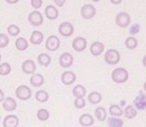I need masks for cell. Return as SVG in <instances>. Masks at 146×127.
Masks as SVG:
<instances>
[{
    "label": "cell",
    "mask_w": 146,
    "mask_h": 127,
    "mask_svg": "<svg viewBox=\"0 0 146 127\" xmlns=\"http://www.w3.org/2000/svg\"><path fill=\"white\" fill-rule=\"evenodd\" d=\"M111 78L115 83H125L129 79V72L123 68L115 69L111 74Z\"/></svg>",
    "instance_id": "obj_1"
},
{
    "label": "cell",
    "mask_w": 146,
    "mask_h": 127,
    "mask_svg": "<svg viewBox=\"0 0 146 127\" xmlns=\"http://www.w3.org/2000/svg\"><path fill=\"white\" fill-rule=\"evenodd\" d=\"M120 59H121V55H120L119 51H117L116 49H109L104 54V61L108 65H117L120 62Z\"/></svg>",
    "instance_id": "obj_2"
},
{
    "label": "cell",
    "mask_w": 146,
    "mask_h": 127,
    "mask_svg": "<svg viewBox=\"0 0 146 127\" xmlns=\"http://www.w3.org/2000/svg\"><path fill=\"white\" fill-rule=\"evenodd\" d=\"M16 96H17L19 100H22V101L29 100L32 96L31 89L27 85H20L16 89Z\"/></svg>",
    "instance_id": "obj_3"
},
{
    "label": "cell",
    "mask_w": 146,
    "mask_h": 127,
    "mask_svg": "<svg viewBox=\"0 0 146 127\" xmlns=\"http://www.w3.org/2000/svg\"><path fill=\"white\" fill-rule=\"evenodd\" d=\"M115 22L119 27H127L131 23V16L127 12H120L116 16Z\"/></svg>",
    "instance_id": "obj_4"
},
{
    "label": "cell",
    "mask_w": 146,
    "mask_h": 127,
    "mask_svg": "<svg viewBox=\"0 0 146 127\" xmlns=\"http://www.w3.org/2000/svg\"><path fill=\"white\" fill-rule=\"evenodd\" d=\"M46 49L51 52H54V51H56L60 46V40L58 36L56 35H50V36L47 38L46 40Z\"/></svg>",
    "instance_id": "obj_5"
},
{
    "label": "cell",
    "mask_w": 146,
    "mask_h": 127,
    "mask_svg": "<svg viewBox=\"0 0 146 127\" xmlns=\"http://www.w3.org/2000/svg\"><path fill=\"white\" fill-rule=\"evenodd\" d=\"M81 16L86 20H90V19H93L96 16V7L91 5V4H85L81 7Z\"/></svg>",
    "instance_id": "obj_6"
},
{
    "label": "cell",
    "mask_w": 146,
    "mask_h": 127,
    "mask_svg": "<svg viewBox=\"0 0 146 127\" xmlns=\"http://www.w3.org/2000/svg\"><path fill=\"white\" fill-rule=\"evenodd\" d=\"M58 32L62 36L69 37L74 33V27L71 23L69 22H63L58 27Z\"/></svg>",
    "instance_id": "obj_7"
},
{
    "label": "cell",
    "mask_w": 146,
    "mask_h": 127,
    "mask_svg": "<svg viewBox=\"0 0 146 127\" xmlns=\"http://www.w3.org/2000/svg\"><path fill=\"white\" fill-rule=\"evenodd\" d=\"M28 22L34 27H39L43 23V15L39 11H33L28 15Z\"/></svg>",
    "instance_id": "obj_8"
},
{
    "label": "cell",
    "mask_w": 146,
    "mask_h": 127,
    "mask_svg": "<svg viewBox=\"0 0 146 127\" xmlns=\"http://www.w3.org/2000/svg\"><path fill=\"white\" fill-rule=\"evenodd\" d=\"M73 61H74V59H73V56L71 54L63 53L60 55L58 62H60V66L62 68H63V69H68V68H70L73 65Z\"/></svg>",
    "instance_id": "obj_9"
},
{
    "label": "cell",
    "mask_w": 146,
    "mask_h": 127,
    "mask_svg": "<svg viewBox=\"0 0 146 127\" xmlns=\"http://www.w3.org/2000/svg\"><path fill=\"white\" fill-rule=\"evenodd\" d=\"M72 47L76 52H83L87 48V40L84 37H76L72 41Z\"/></svg>",
    "instance_id": "obj_10"
},
{
    "label": "cell",
    "mask_w": 146,
    "mask_h": 127,
    "mask_svg": "<svg viewBox=\"0 0 146 127\" xmlns=\"http://www.w3.org/2000/svg\"><path fill=\"white\" fill-rule=\"evenodd\" d=\"M22 70L25 74H32L36 70V65L32 60H25L22 65Z\"/></svg>",
    "instance_id": "obj_11"
},
{
    "label": "cell",
    "mask_w": 146,
    "mask_h": 127,
    "mask_svg": "<svg viewBox=\"0 0 146 127\" xmlns=\"http://www.w3.org/2000/svg\"><path fill=\"white\" fill-rule=\"evenodd\" d=\"M75 80H76V74L70 70H66L62 74V82L64 85H71Z\"/></svg>",
    "instance_id": "obj_12"
},
{
    "label": "cell",
    "mask_w": 146,
    "mask_h": 127,
    "mask_svg": "<svg viewBox=\"0 0 146 127\" xmlns=\"http://www.w3.org/2000/svg\"><path fill=\"white\" fill-rule=\"evenodd\" d=\"M133 104H135V107L137 110H145V109H146V97H145L144 94H143V92H139V94L136 96L135 101H133Z\"/></svg>",
    "instance_id": "obj_13"
},
{
    "label": "cell",
    "mask_w": 146,
    "mask_h": 127,
    "mask_svg": "<svg viewBox=\"0 0 146 127\" xmlns=\"http://www.w3.org/2000/svg\"><path fill=\"white\" fill-rule=\"evenodd\" d=\"M104 44L102 42L96 41L90 47V52L93 56H100L103 53L104 51Z\"/></svg>",
    "instance_id": "obj_14"
},
{
    "label": "cell",
    "mask_w": 146,
    "mask_h": 127,
    "mask_svg": "<svg viewBox=\"0 0 146 127\" xmlns=\"http://www.w3.org/2000/svg\"><path fill=\"white\" fill-rule=\"evenodd\" d=\"M2 106H3V109L6 112H14V110L17 109V101L14 98L7 97L5 100H3Z\"/></svg>",
    "instance_id": "obj_15"
},
{
    "label": "cell",
    "mask_w": 146,
    "mask_h": 127,
    "mask_svg": "<svg viewBox=\"0 0 146 127\" xmlns=\"http://www.w3.org/2000/svg\"><path fill=\"white\" fill-rule=\"evenodd\" d=\"M20 120L16 116H7L3 120L4 127H18Z\"/></svg>",
    "instance_id": "obj_16"
},
{
    "label": "cell",
    "mask_w": 146,
    "mask_h": 127,
    "mask_svg": "<svg viewBox=\"0 0 146 127\" xmlns=\"http://www.w3.org/2000/svg\"><path fill=\"white\" fill-rule=\"evenodd\" d=\"M94 120L93 116L89 114H83L79 118V123L81 126H84V127H90L94 124Z\"/></svg>",
    "instance_id": "obj_17"
},
{
    "label": "cell",
    "mask_w": 146,
    "mask_h": 127,
    "mask_svg": "<svg viewBox=\"0 0 146 127\" xmlns=\"http://www.w3.org/2000/svg\"><path fill=\"white\" fill-rule=\"evenodd\" d=\"M44 39V34L39 30H34L30 35V42L33 45H40L43 42Z\"/></svg>",
    "instance_id": "obj_18"
},
{
    "label": "cell",
    "mask_w": 146,
    "mask_h": 127,
    "mask_svg": "<svg viewBox=\"0 0 146 127\" xmlns=\"http://www.w3.org/2000/svg\"><path fill=\"white\" fill-rule=\"evenodd\" d=\"M45 82V78L42 74H32V76L30 77V84L34 87L42 86Z\"/></svg>",
    "instance_id": "obj_19"
},
{
    "label": "cell",
    "mask_w": 146,
    "mask_h": 127,
    "mask_svg": "<svg viewBox=\"0 0 146 127\" xmlns=\"http://www.w3.org/2000/svg\"><path fill=\"white\" fill-rule=\"evenodd\" d=\"M45 15L49 20H56L58 17V11L55 6L48 5L45 8Z\"/></svg>",
    "instance_id": "obj_20"
},
{
    "label": "cell",
    "mask_w": 146,
    "mask_h": 127,
    "mask_svg": "<svg viewBox=\"0 0 146 127\" xmlns=\"http://www.w3.org/2000/svg\"><path fill=\"white\" fill-rule=\"evenodd\" d=\"M86 88L83 85H76L73 88L72 94L75 98H84L86 96Z\"/></svg>",
    "instance_id": "obj_21"
},
{
    "label": "cell",
    "mask_w": 146,
    "mask_h": 127,
    "mask_svg": "<svg viewBox=\"0 0 146 127\" xmlns=\"http://www.w3.org/2000/svg\"><path fill=\"white\" fill-rule=\"evenodd\" d=\"M102 100V96H101L100 93L98 92H92L88 95V101L93 105H98L100 104Z\"/></svg>",
    "instance_id": "obj_22"
},
{
    "label": "cell",
    "mask_w": 146,
    "mask_h": 127,
    "mask_svg": "<svg viewBox=\"0 0 146 127\" xmlns=\"http://www.w3.org/2000/svg\"><path fill=\"white\" fill-rule=\"evenodd\" d=\"M124 114H125V116L128 119H133L137 116V112H136V110L131 105H129L125 108Z\"/></svg>",
    "instance_id": "obj_23"
},
{
    "label": "cell",
    "mask_w": 146,
    "mask_h": 127,
    "mask_svg": "<svg viewBox=\"0 0 146 127\" xmlns=\"http://www.w3.org/2000/svg\"><path fill=\"white\" fill-rule=\"evenodd\" d=\"M37 60H38V63L41 66H43V67H48L51 64L52 59L48 54L42 53V54H39V56L37 57Z\"/></svg>",
    "instance_id": "obj_24"
},
{
    "label": "cell",
    "mask_w": 146,
    "mask_h": 127,
    "mask_svg": "<svg viewBox=\"0 0 146 127\" xmlns=\"http://www.w3.org/2000/svg\"><path fill=\"white\" fill-rule=\"evenodd\" d=\"M95 114H96V117L98 118V120H100V121H104L107 116L106 110H105L104 108H102V107L96 108L95 110Z\"/></svg>",
    "instance_id": "obj_25"
},
{
    "label": "cell",
    "mask_w": 146,
    "mask_h": 127,
    "mask_svg": "<svg viewBox=\"0 0 146 127\" xmlns=\"http://www.w3.org/2000/svg\"><path fill=\"white\" fill-rule=\"evenodd\" d=\"M15 45H16V48H17L19 51H25L27 49L28 43H27V41L25 38H23V37H20V38H18L17 40H16Z\"/></svg>",
    "instance_id": "obj_26"
},
{
    "label": "cell",
    "mask_w": 146,
    "mask_h": 127,
    "mask_svg": "<svg viewBox=\"0 0 146 127\" xmlns=\"http://www.w3.org/2000/svg\"><path fill=\"white\" fill-rule=\"evenodd\" d=\"M109 114L111 116H121L124 114V110L118 105H111L109 108Z\"/></svg>",
    "instance_id": "obj_27"
},
{
    "label": "cell",
    "mask_w": 146,
    "mask_h": 127,
    "mask_svg": "<svg viewBox=\"0 0 146 127\" xmlns=\"http://www.w3.org/2000/svg\"><path fill=\"white\" fill-rule=\"evenodd\" d=\"M35 99L40 103H45L49 100V94L45 90H39L35 94Z\"/></svg>",
    "instance_id": "obj_28"
},
{
    "label": "cell",
    "mask_w": 146,
    "mask_h": 127,
    "mask_svg": "<svg viewBox=\"0 0 146 127\" xmlns=\"http://www.w3.org/2000/svg\"><path fill=\"white\" fill-rule=\"evenodd\" d=\"M107 125L109 127H122L124 126V121L117 117H110L107 120Z\"/></svg>",
    "instance_id": "obj_29"
},
{
    "label": "cell",
    "mask_w": 146,
    "mask_h": 127,
    "mask_svg": "<svg viewBox=\"0 0 146 127\" xmlns=\"http://www.w3.org/2000/svg\"><path fill=\"white\" fill-rule=\"evenodd\" d=\"M137 44H138V42L136 40V38H135V37H133V36L128 37V38L126 39V41H125V45H126L127 48L129 49V50L135 49L136 47H137Z\"/></svg>",
    "instance_id": "obj_30"
},
{
    "label": "cell",
    "mask_w": 146,
    "mask_h": 127,
    "mask_svg": "<svg viewBox=\"0 0 146 127\" xmlns=\"http://www.w3.org/2000/svg\"><path fill=\"white\" fill-rule=\"evenodd\" d=\"M11 66L8 63H2L0 65V75L2 76H6V75L11 74Z\"/></svg>",
    "instance_id": "obj_31"
},
{
    "label": "cell",
    "mask_w": 146,
    "mask_h": 127,
    "mask_svg": "<svg viewBox=\"0 0 146 127\" xmlns=\"http://www.w3.org/2000/svg\"><path fill=\"white\" fill-rule=\"evenodd\" d=\"M49 117H50V114H49V112L47 110L45 109L38 110V112H37V118H38L39 120L46 121L49 119Z\"/></svg>",
    "instance_id": "obj_32"
},
{
    "label": "cell",
    "mask_w": 146,
    "mask_h": 127,
    "mask_svg": "<svg viewBox=\"0 0 146 127\" xmlns=\"http://www.w3.org/2000/svg\"><path fill=\"white\" fill-rule=\"evenodd\" d=\"M7 31H8V33L10 34L11 36H18V34H20V32H21V29L18 25H10L7 27Z\"/></svg>",
    "instance_id": "obj_33"
},
{
    "label": "cell",
    "mask_w": 146,
    "mask_h": 127,
    "mask_svg": "<svg viewBox=\"0 0 146 127\" xmlns=\"http://www.w3.org/2000/svg\"><path fill=\"white\" fill-rule=\"evenodd\" d=\"M9 37L5 33H0V48H5L9 44Z\"/></svg>",
    "instance_id": "obj_34"
},
{
    "label": "cell",
    "mask_w": 146,
    "mask_h": 127,
    "mask_svg": "<svg viewBox=\"0 0 146 127\" xmlns=\"http://www.w3.org/2000/svg\"><path fill=\"white\" fill-rule=\"evenodd\" d=\"M85 106H86V102H85L84 98H76L74 100V107L76 109H84Z\"/></svg>",
    "instance_id": "obj_35"
},
{
    "label": "cell",
    "mask_w": 146,
    "mask_h": 127,
    "mask_svg": "<svg viewBox=\"0 0 146 127\" xmlns=\"http://www.w3.org/2000/svg\"><path fill=\"white\" fill-rule=\"evenodd\" d=\"M140 30V25L139 23H135L133 25H131V29H129V34L131 35H135V34H137Z\"/></svg>",
    "instance_id": "obj_36"
},
{
    "label": "cell",
    "mask_w": 146,
    "mask_h": 127,
    "mask_svg": "<svg viewBox=\"0 0 146 127\" xmlns=\"http://www.w3.org/2000/svg\"><path fill=\"white\" fill-rule=\"evenodd\" d=\"M30 4H31V6L34 9H39L42 6V4H43V1L42 0H31Z\"/></svg>",
    "instance_id": "obj_37"
},
{
    "label": "cell",
    "mask_w": 146,
    "mask_h": 127,
    "mask_svg": "<svg viewBox=\"0 0 146 127\" xmlns=\"http://www.w3.org/2000/svg\"><path fill=\"white\" fill-rule=\"evenodd\" d=\"M54 2H55V4L58 7H62L65 2H66V0H54Z\"/></svg>",
    "instance_id": "obj_38"
},
{
    "label": "cell",
    "mask_w": 146,
    "mask_h": 127,
    "mask_svg": "<svg viewBox=\"0 0 146 127\" xmlns=\"http://www.w3.org/2000/svg\"><path fill=\"white\" fill-rule=\"evenodd\" d=\"M4 100V92L2 91V89H0V103H2Z\"/></svg>",
    "instance_id": "obj_39"
},
{
    "label": "cell",
    "mask_w": 146,
    "mask_h": 127,
    "mask_svg": "<svg viewBox=\"0 0 146 127\" xmlns=\"http://www.w3.org/2000/svg\"><path fill=\"white\" fill-rule=\"evenodd\" d=\"M110 1H111V3L114 4V5H118V4L121 3L123 0H110Z\"/></svg>",
    "instance_id": "obj_40"
},
{
    "label": "cell",
    "mask_w": 146,
    "mask_h": 127,
    "mask_svg": "<svg viewBox=\"0 0 146 127\" xmlns=\"http://www.w3.org/2000/svg\"><path fill=\"white\" fill-rule=\"evenodd\" d=\"M6 2L8 4H16L19 2V0H6Z\"/></svg>",
    "instance_id": "obj_41"
},
{
    "label": "cell",
    "mask_w": 146,
    "mask_h": 127,
    "mask_svg": "<svg viewBox=\"0 0 146 127\" xmlns=\"http://www.w3.org/2000/svg\"><path fill=\"white\" fill-rule=\"evenodd\" d=\"M92 1H94V2H98V1H100V0H92Z\"/></svg>",
    "instance_id": "obj_42"
},
{
    "label": "cell",
    "mask_w": 146,
    "mask_h": 127,
    "mask_svg": "<svg viewBox=\"0 0 146 127\" xmlns=\"http://www.w3.org/2000/svg\"><path fill=\"white\" fill-rule=\"evenodd\" d=\"M0 62H1V54H0Z\"/></svg>",
    "instance_id": "obj_43"
},
{
    "label": "cell",
    "mask_w": 146,
    "mask_h": 127,
    "mask_svg": "<svg viewBox=\"0 0 146 127\" xmlns=\"http://www.w3.org/2000/svg\"><path fill=\"white\" fill-rule=\"evenodd\" d=\"M0 121H1V116H0Z\"/></svg>",
    "instance_id": "obj_44"
}]
</instances>
